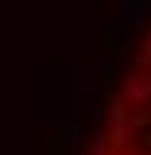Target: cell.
<instances>
[{"label": "cell", "mask_w": 151, "mask_h": 155, "mask_svg": "<svg viewBox=\"0 0 151 155\" xmlns=\"http://www.w3.org/2000/svg\"><path fill=\"white\" fill-rule=\"evenodd\" d=\"M120 97H124V105H132V109H143L151 101V70H140V74H128L120 81Z\"/></svg>", "instance_id": "cell-1"}, {"label": "cell", "mask_w": 151, "mask_h": 155, "mask_svg": "<svg viewBox=\"0 0 151 155\" xmlns=\"http://www.w3.org/2000/svg\"><path fill=\"white\" fill-rule=\"evenodd\" d=\"M136 132H140V120L120 116V120H113V128H109V143H113V147H124V143H128Z\"/></svg>", "instance_id": "cell-2"}, {"label": "cell", "mask_w": 151, "mask_h": 155, "mask_svg": "<svg viewBox=\"0 0 151 155\" xmlns=\"http://www.w3.org/2000/svg\"><path fill=\"white\" fill-rule=\"evenodd\" d=\"M120 12H124V23H128V27H140V23H143V16H147V4H143V0H124V4H120Z\"/></svg>", "instance_id": "cell-3"}, {"label": "cell", "mask_w": 151, "mask_h": 155, "mask_svg": "<svg viewBox=\"0 0 151 155\" xmlns=\"http://www.w3.org/2000/svg\"><path fill=\"white\" fill-rule=\"evenodd\" d=\"M109 147H113V143H109V136H101V132H97L93 140H89V147H85V155H109Z\"/></svg>", "instance_id": "cell-4"}, {"label": "cell", "mask_w": 151, "mask_h": 155, "mask_svg": "<svg viewBox=\"0 0 151 155\" xmlns=\"http://www.w3.org/2000/svg\"><path fill=\"white\" fill-rule=\"evenodd\" d=\"M77 136H81V124H66L62 128V143L70 147V143H77Z\"/></svg>", "instance_id": "cell-5"}, {"label": "cell", "mask_w": 151, "mask_h": 155, "mask_svg": "<svg viewBox=\"0 0 151 155\" xmlns=\"http://www.w3.org/2000/svg\"><path fill=\"white\" fill-rule=\"evenodd\" d=\"M120 155H140V151H120Z\"/></svg>", "instance_id": "cell-6"}]
</instances>
